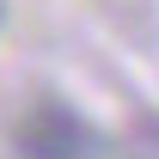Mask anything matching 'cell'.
<instances>
[{
	"label": "cell",
	"instance_id": "6da1fadb",
	"mask_svg": "<svg viewBox=\"0 0 159 159\" xmlns=\"http://www.w3.org/2000/svg\"><path fill=\"white\" fill-rule=\"evenodd\" d=\"M19 159H92V129L55 98H37L12 129Z\"/></svg>",
	"mask_w": 159,
	"mask_h": 159
}]
</instances>
